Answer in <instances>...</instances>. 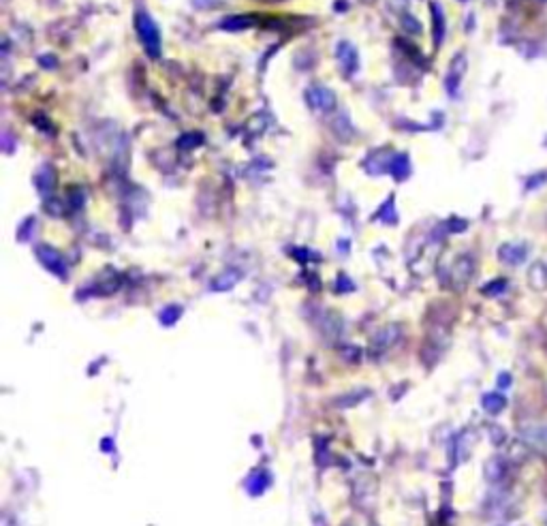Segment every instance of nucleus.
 Returning <instances> with one entry per match:
<instances>
[{"label":"nucleus","mask_w":547,"mask_h":526,"mask_svg":"<svg viewBox=\"0 0 547 526\" xmlns=\"http://www.w3.org/2000/svg\"><path fill=\"white\" fill-rule=\"evenodd\" d=\"M521 434L526 438V443L537 449L539 454L547 456V424H537V422H530L521 428Z\"/></svg>","instance_id":"obj_1"},{"label":"nucleus","mask_w":547,"mask_h":526,"mask_svg":"<svg viewBox=\"0 0 547 526\" xmlns=\"http://www.w3.org/2000/svg\"><path fill=\"white\" fill-rule=\"evenodd\" d=\"M524 257H526V249H524V246H507V249H502V259H507L511 263H519V261H524Z\"/></svg>","instance_id":"obj_3"},{"label":"nucleus","mask_w":547,"mask_h":526,"mask_svg":"<svg viewBox=\"0 0 547 526\" xmlns=\"http://www.w3.org/2000/svg\"><path fill=\"white\" fill-rule=\"evenodd\" d=\"M498 385L500 387H509L511 385V375H509V372H502V375L498 377Z\"/></svg>","instance_id":"obj_5"},{"label":"nucleus","mask_w":547,"mask_h":526,"mask_svg":"<svg viewBox=\"0 0 547 526\" xmlns=\"http://www.w3.org/2000/svg\"><path fill=\"white\" fill-rule=\"evenodd\" d=\"M505 407H507V398L502 393H486L484 396V409L492 415L500 413Z\"/></svg>","instance_id":"obj_2"},{"label":"nucleus","mask_w":547,"mask_h":526,"mask_svg":"<svg viewBox=\"0 0 547 526\" xmlns=\"http://www.w3.org/2000/svg\"><path fill=\"white\" fill-rule=\"evenodd\" d=\"M486 473H488L490 481H498L502 475H505V467H502L500 460H492V462L488 465V469H486Z\"/></svg>","instance_id":"obj_4"}]
</instances>
